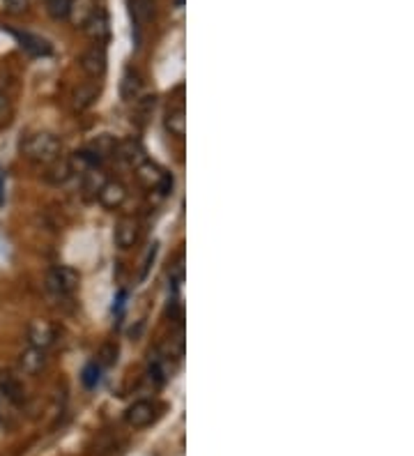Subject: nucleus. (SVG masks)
<instances>
[{"label": "nucleus", "mask_w": 414, "mask_h": 456, "mask_svg": "<svg viewBox=\"0 0 414 456\" xmlns=\"http://www.w3.org/2000/svg\"><path fill=\"white\" fill-rule=\"evenodd\" d=\"M21 152H24V157H28L30 162H37V164H51L60 157V141L58 137L49 132H37V134H30V137L24 139L21 143Z\"/></svg>", "instance_id": "f257e3e1"}, {"label": "nucleus", "mask_w": 414, "mask_h": 456, "mask_svg": "<svg viewBox=\"0 0 414 456\" xmlns=\"http://www.w3.org/2000/svg\"><path fill=\"white\" fill-rule=\"evenodd\" d=\"M81 284V274L69 265H56L46 272V288L56 297H69Z\"/></svg>", "instance_id": "f03ea898"}, {"label": "nucleus", "mask_w": 414, "mask_h": 456, "mask_svg": "<svg viewBox=\"0 0 414 456\" xmlns=\"http://www.w3.org/2000/svg\"><path fill=\"white\" fill-rule=\"evenodd\" d=\"M136 171H138V180L145 184V187H150V189H157L161 194H168L173 189V178H171V173L168 171H163L159 164H154L150 159H145L136 166Z\"/></svg>", "instance_id": "7ed1b4c3"}, {"label": "nucleus", "mask_w": 414, "mask_h": 456, "mask_svg": "<svg viewBox=\"0 0 414 456\" xmlns=\"http://www.w3.org/2000/svg\"><path fill=\"white\" fill-rule=\"evenodd\" d=\"M56 341H58V332L49 320H33V323L28 325V344L33 348L49 350L56 346Z\"/></svg>", "instance_id": "20e7f679"}, {"label": "nucleus", "mask_w": 414, "mask_h": 456, "mask_svg": "<svg viewBox=\"0 0 414 456\" xmlns=\"http://www.w3.org/2000/svg\"><path fill=\"white\" fill-rule=\"evenodd\" d=\"M81 69L86 71L90 79H101L104 71H106V46H104V44H92L88 51H83Z\"/></svg>", "instance_id": "39448f33"}, {"label": "nucleus", "mask_w": 414, "mask_h": 456, "mask_svg": "<svg viewBox=\"0 0 414 456\" xmlns=\"http://www.w3.org/2000/svg\"><path fill=\"white\" fill-rule=\"evenodd\" d=\"M97 196H99V203L104 207H108V210H118V207L127 201V187H124L122 182H116V180H106L101 184Z\"/></svg>", "instance_id": "423d86ee"}, {"label": "nucleus", "mask_w": 414, "mask_h": 456, "mask_svg": "<svg viewBox=\"0 0 414 456\" xmlns=\"http://www.w3.org/2000/svg\"><path fill=\"white\" fill-rule=\"evenodd\" d=\"M124 420H127L129 427L133 429H143L148 427V424L154 420V403L152 401H136L133 406L127 408V412H124Z\"/></svg>", "instance_id": "0eeeda50"}, {"label": "nucleus", "mask_w": 414, "mask_h": 456, "mask_svg": "<svg viewBox=\"0 0 414 456\" xmlns=\"http://www.w3.org/2000/svg\"><path fill=\"white\" fill-rule=\"evenodd\" d=\"M83 30H86L88 39H92L95 44H104V41L108 39V33H111L106 12H104V9H97V12L88 19V24L83 26Z\"/></svg>", "instance_id": "6e6552de"}, {"label": "nucleus", "mask_w": 414, "mask_h": 456, "mask_svg": "<svg viewBox=\"0 0 414 456\" xmlns=\"http://www.w3.org/2000/svg\"><path fill=\"white\" fill-rule=\"evenodd\" d=\"M46 367V350H39L30 346L19 355V369L26 373V376H37V373Z\"/></svg>", "instance_id": "1a4fd4ad"}, {"label": "nucleus", "mask_w": 414, "mask_h": 456, "mask_svg": "<svg viewBox=\"0 0 414 456\" xmlns=\"http://www.w3.org/2000/svg\"><path fill=\"white\" fill-rule=\"evenodd\" d=\"M9 33L16 37L19 46L26 49L30 56H51V44L46 39H41L33 33H26V30L24 33H21V30H9Z\"/></svg>", "instance_id": "9d476101"}, {"label": "nucleus", "mask_w": 414, "mask_h": 456, "mask_svg": "<svg viewBox=\"0 0 414 456\" xmlns=\"http://www.w3.org/2000/svg\"><path fill=\"white\" fill-rule=\"evenodd\" d=\"M138 240V222L133 217H122L116 226V244L120 249H131Z\"/></svg>", "instance_id": "9b49d317"}, {"label": "nucleus", "mask_w": 414, "mask_h": 456, "mask_svg": "<svg viewBox=\"0 0 414 456\" xmlns=\"http://www.w3.org/2000/svg\"><path fill=\"white\" fill-rule=\"evenodd\" d=\"M95 12H97V0H71L67 19L71 21V26L83 28Z\"/></svg>", "instance_id": "f8f14e48"}, {"label": "nucleus", "mask_w": 414, "mask_h": 456, "mask_svg": "<svg viewBox=\"0 0 414 456\" xmlns=\"http://www.w3.org/2000/svg\"><path fill=\"white\" fill-rule=\"evenodd\" d=\"M118 143H120V141H118L116 137H111V134H99L97 139H92L88 152H90L97 162H101V159L113 157V154H116Z\"/></svg>", "instance_id": "ddd939ff"}, {"label": "nucleus", "mask_w": 414, "mask_h": 456, "mask_svg": "<svg viewBox=\"0 0 414 456\" xmlns=\"http://www.w3.org/2000/svg\"><path fill=\"white\" fill-rule=\"evenodd\" d=\"M0 392H3L5 399L12 401L14 406H21L26 399L24 385L16 380V376H12V373H7V371H0Z\"/></svg>", "instance_id": "4468645a"}, {"label": "nucleus", "mask_w": 414, "mask_h": 456, "mask_svg": "<svg viewBox=\"0 0 414 456\" xmlns=\"http://www.w3.org/2000/svg\"><path fill=\"white\" fill-rule=\"evenodd\" d=\"M116 157H122L127 164L138 166L141 162H145V150H143V145L136 139H127V141L118 143Z\"/></svg>", "instance_id": "2eb2a0df"}, {"label": "nucleus", "mask_w": 414, "mask_h": 456, "mask_svg": "<svg viewBox=\"0 0 414 456\" xmlns=\"http://www.w3.org/2000/svg\"><path fill=\"white\" fill-rule=\"evenodd\" d=\"M141 88H143V81H141L138 71H133V69L124 71V76L120 81V95H122V99H127V101L138 99Z\"/></svg>", "instance_id": "dca6fc26"}, {"label": "nucleus", "mask_w": 414, "mask_h": 456, "mask_svg": "<svg viewBox=\"0 0 414 456\" xmlns=\"http://www.w3.org/2000/svg\"><path fill=\"white\" fill-rule=\"evenodd\" d=\"M129 16L136 26L150 24V19L154 16V3L152 0H129Z\"/></svg>", "instance_id": "f3484780"}, {"label": "nucleus", "mask_w": 414, "mask_h": 456, "mask_svg": "<svg viewBox=\"0 0 414 456\" xmlns=\"http://www.w3.org/2000/svg\"><path fill=\"white\" fill-rule=\"evenodd\" d=\"M166 129L178 139H182L186 134V111L182 104H178V106H173L168 111V116H166Z\"/></svg>", "instance_id": "a211bd4d"}, {"label": "nucleus", "mask_w": 414, "mask_h": 456, "mask_svg": "<svg viewBox=\"0 0 414 456\" xmlns=\"http://www.w3.org/2000/svg\"><path fill=\"white\" fill-rule=\"evenodd\" d=\"M71 178V166L67 159H56V162H51L49 164V171H46V182L51 184H65L67 180Z\"/></svg>", "instance_id": "6ab92c4d"}, {"label": "nucleus", "mask_w": 414, "mask_h": 456, "mask_svg": "<svg viewBox=\"0 0 414 456\" xmlns=\"http://www.w3.org/2000/svg\"><path fill=\"white\" fill-rule=\"evenodd\" d=\"M97 95H99L97 83H81V86L74 90V106L79 111L88 109V106H92V104H95Z\"/></svg>", "instance_id": "aec40b11"}, {"label": "nucleus", "mask_w": 414, "mask_h": 456, "mask_svg": "<svg viewBox=\"0 0 414 456\" xmlns=\"http://www.w3.org/2000/svg\"><path fill=\"white\" fill-rule=\"evenodd\" d=\"M69 162V166H71V173H88L90 169H97V159L92 157V154L88 152V150H83V152H74L71 154V157L67 159Z\"/></svg>", "instance_id": "412c9836"}, {"label": "nucleus", "mask_w": 414, "mask_h": 456, "mask_svg": "<svg viewBox=\"0 0 414 456\" xmlns=\"http://www.w3.org/2000/svg\"><path fill=\"white\" fill-rule=\"evenodd\" d=\"M69 7H71V0H46V12L51 19H67L69 14Z\"/></svg>", "instance_id": "4be33fe9"}, {"label": "nucleus", "mask_w": 414, "mask_h": 456, "mask_svg": "<svg viewBox=\"0 0 414 456\" xmlns=\"http://www.w3.org/2000/svg\"><path fill=\"white\" fill-rule=\"evenodd\" d=\"M104 182L106 180H104V175L97 169H90L88 173H83V187H86V192H90V194H99Z\"/></svg>", "instance_id": "5701e85b"}, {"label": "nucleus", "mask_w": 414, "mask_h": 456, "mask_svg": "<svg viewBox=\"0 0 414 456\" xmlns=\"http://www.w3.org/2000/svg\"><path fill=\"white\" fill-rule=\"evenodd\" d=\"M97 362L101 367H113L118 362V346L113 344V341H108V344H104L99 348V355H97Z\"/></svg>", "instance_id": "b1692460"}, {"label": "nucleus", "mask_w": 414, "mask_h": 456, "mask_svg": "<svg viewBox=\"0 0 414 456\" xmlns=\"http://www.w3.org/2000/svg\"><path fill=\"white\" fill-rule=\"evenodd\" d=\"M152 109H154V97L145 95L141 99H136V116H138V122H145L150 116H152Z\"/></svg>", "instance_id": "393cba45"}, {"label": "nucleus", "mask_w": 414, "mask_h": 456, "mask_svg": "<svg viewBox=\"0 0 414 456\" xmlns=\"http://www.w3.org/2000/svg\"><path fill=\"white\" fill-rule=\"evenodd\" d=\"M154 256H157V242H154V244H150V249H148V252H145V256H143L141 272H138V279H141V282H143L145 277H148L150 267H152V263H154Z\"/></svg>", "instance_id": "a878e982"}, {"label": "nucleus", "mask_w": 414, "mask_h": 456, "mask_svg": "<svg viewBox=\"0 0 414 456\" xmlns=\"http://www.w3.org/2000/svg\"><path fill=\"white\" fill-rule=\"evenodd\" d=\"M97 382H99V367H97V362H92V365H88L86 369H83V385L95 387Z\"/></svg>", "instance_id": "bb28decb"}, {"label": "nucleus", "mask_w": 414, "mask_h": 456, "mask_svg": "<svg viewBox=\"0 0 414 456\" xmlns=\"http://www.w3.org/2000/svg\"><path fill=\"white\" fill-rule=\"evenodd\" d=\"M28 3L30 0H5V9L9 14H24L26 9H28Z\"/></svg>", "instance_id": "cd10ccee"}, {"label": "nucleus", "mask_w": 414, "mask_h": 456, "mask_svg": "<svg viewBox=\"0 0 414 456\" xmlns=\"http://www.w3.org/2000/svg\"><path fill=\"white\" fill-rule=\"evenodd\" d=\"M5 122H7V101L3 95H0V124H5Z\"/></svg>", "instance_id": "c85d7f7f"}, {"label": "nucleus", "mask_w": 414, "mask_h": 456, "mask_svg": "<svg viewBox=\"0 0 414 456\" xmlns=\"http://www.w3.org/2000/svg\"><path fill=\"white\" fill-rule=\"evenodd\" d=\"M3 192H5V173L0 171V205L5 203V196H3Z\"/></svg>", "instance_id": "c756f323"}]
</instances>
